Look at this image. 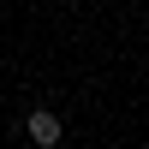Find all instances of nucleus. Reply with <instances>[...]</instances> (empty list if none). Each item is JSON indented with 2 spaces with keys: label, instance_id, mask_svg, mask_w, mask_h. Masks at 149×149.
<instances>
[{
  "label": "nucleus",
  "instance_id": "f257e3e1",
  "mask_svg": "<svg viewBox=\"0 0 149 149\" xmlns=\"http://www.w3.org/2000/svg\"><path fill=\"white\" fill-rule=\"evenodd\" d=\"M24 131H30V143L54 149V143H60V113H48V107H36V113L24 119Z\"/></svg>",
  "mask_w": 149,
  "mask_h": 149
}]
</instances>
